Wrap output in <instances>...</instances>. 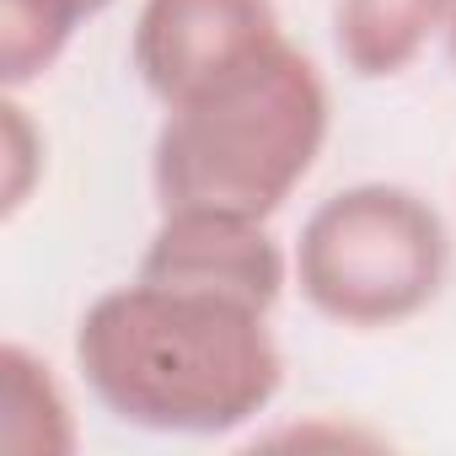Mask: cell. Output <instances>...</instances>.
Returning a JSON list of instances; mask_svg holds the SVG:
<instances>
[{"instance_id":"6da1fadb","label":"cell","mask_w":456,"mask_h":456,"mask_svg":"<svg viewBox=\"0 0 456 456\" xmlns=\"http://www.w3.org/2000/svg\"><path fill=\"white\" fill-rule=\"evenodd\" d=\"M76 376L124 429L225 440L253 429L285 392L274 312L129 274L76 317Z\"/></svg>"},{"instance_id":"7a4b0ae2","label":"cell","mask_w":456,"mask_h":456,"mask_svg":"<svg viewBox=\"0 0 456 456\" xmlns=\"http://www.w3.org/2000/svg\"><path fill=\"white\" fill-rule=\"evenodd\" d=\"M333 134V92L301 44L161 108L151 140L156 209H232L274 220L317 172Z\"/></svg>"},{"instance_id":"52a82bcc","label":"cell","mask_w":456,"mask_h":456,"mask_svg":"<svg viewBox=\"0 0 456 456\" xmlns=\"http://www.w3.org/2000/svg\"><path fill=\"white\" fill-rule=\"evenodd\" d=\"M81 419L65 376L22 338L0 344V451L12 456H76Z\"/></svg>"},{"instance_id":"9c48e42d","label":"cell","mask_w":456,"mask_h":456,"mask_svg":"<svg viewBox=\"0 0 456 456\" xmlns=\"http://www.w3.org/2000/svg\"><path fill=\"white\" fill-rule=\"evenodd\" d=\"M44 172H49V140L33 108L22 102V92H0V215L17 220L33 204Z\"/></svg>"},{"instance_id":"3957f363","label":"cell","mask_w":456,"mask_h":456,"mask_svg":"<svg viewBox=\"0 0 456 456\" xmlns=\"http://www.w3.org/2000/svg\"><path fill=\"white\" fill-rule=\"evenodd\" d=\"M451 253V225L419 188L365 177L306 209L290 269L301 301L322 322L392 333L445 296Z\"/></svg>"},{"instance_id":"8992f818","label":"cell","mask_w":456,"mask_h":456,"mask_svg":"<svg viewBox=\"0 0 456 456\" xmlns=\"http://www.w3.org/2000/svg\"><path fill=\"white\" fill-rule=\"evenodd\" d=\"M451 0H333V54L354 81L408 76L445 38Z\"/></svg>"},{"instance_id":"ba28073f","label":"cell","mask_w":456,"mask_h":456,"mask_svg":"<svg viewBox=\"0 0 456 456\" xmlns=\"http://www.w3.org/2000/svg\"><path fill=\"white\" fill-rule=\"evenodd\" d=\"M113 6L118 0H0V86H38L70 54L76 33Z\"/></svg>"},{"instance_id":"5b68a950","label":"cell","mask_w":456,"mask_h":456,"mask_svg":"<svg viewBox=\"0 0 456 456\" xmlns=\"http://www.w3.org/2000/svg\"><path fill=\"white\" fill-rule=\"evenodd\" d=\"M134 274L248 301L258 312H274L285 290H296L290 242L274 237V220L232 209H156V232L145 237Z\"/></svg>"},{"instance_id":"30bf717a","label":"cell","mask_w":456,"mask_h":456,"mask_svg":"<svg viewBox=\"0 0 456 456\" xmlns=\"http://www.w3.org/2000/svg\"><path fill=\"white\" fill-rule=\"evenodd\" d=\"M445 54H451V65H456V0H451V17H445Z\"/></svg>"},{"instance_id":"277c9868","label":"cell","mask_w":456,"mask_h":456,"mask_svg":"<svg viewBox=\"0 0 456 456\" xmlns=\"http://www.w3.org/2000/svg\"><path fill=\"white\" fill-rule=\"evenodd\" d=\"M290 44L274 0H140L129 22V70L156 108H177L242 76Z\"/></svg>"}]
</instances>
